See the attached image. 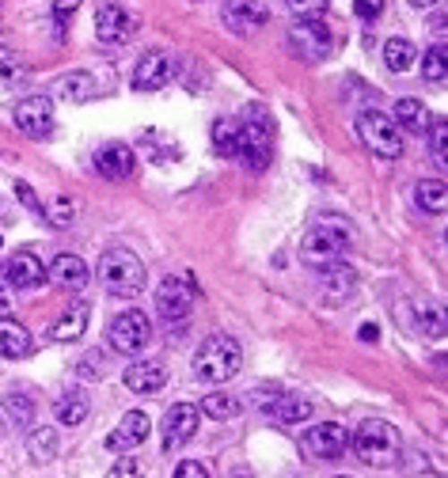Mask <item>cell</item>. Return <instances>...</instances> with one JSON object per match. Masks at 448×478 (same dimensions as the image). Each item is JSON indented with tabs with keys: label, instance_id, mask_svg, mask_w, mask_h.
<instances>
[{
	"label": "cell",
	"instance_id": "2e32d148",
	"mask_svg": "<svg viewBox=\"0 0 448 478\" xmlns=\"http://www.w3.org/2000/svg\"><path fill=\"white\" fill-rule=\"evenodd\" d=\"M95 171L103 175V179H130L134 175V149L122 145V141H110V145H103L99 152H95Z\"/></svg>",
	"mask_w": 448,
	"mask_h": 478
},
{
	"label": "cell",
	"instance_id": "f6af8a7d",
	"mask_svg": "<svg viewBox=\"0 0 448 478\" xmlns=\"http://www.w3.org/2000/svg\"><path fill=\"white\" fill-rule=\"evenodd\" d=\"M358 334H361V342H376V338H380V327H376V323H365Z\"/></svg>",
	"mask_w": 448,
	"mask_h": 478
},
{
	"label": "cell",
	"instance_id": "cb8c5ba5",
	"mask_svg": "<svg viewBox=\"0 0 448 478\" xmlns=\"http://www.w3.org/2000/svg\"><path fill=\"white\" fill-rule=\"evenodd\" d=\"M54 95L65 103H88L95 95V80L88 73H65L54 80Z\"/></svg>",
	"mask_w": 448,
	"mask_h": 478
},
{
	"label": "cell",
	"instance_id": "d590c367",
	"mask_svg": "<svg viewBox=\"0 0 448 478\" xmlns=\"http://www.w3.org/2000/svg\"><path fill=\"white\" fill-rule=\"evenodd\" d=\"M429 152H434V164H437V167L448 164V125H444V122H434V125H429Z\"/></svg>",
	"mask_w": 448,
	"mask_h": 478
},
{
	"label": "cell",
	"instance_id": "7402d4cb",
	"mask_svg": "<svg viewBox=\"0 0 448 478\" xmlns=\"http://www.w3.org/2000/svg\"><path fill=\"white\" fill-rule=\"evenodd\" d=\"M30 349H35V342H30L27 327H20V323H15V319H8V315H0V357L20 361V357L30 354Z\"/></svg>",
	"mask_w": 448,
	"mask_h": 478
},
{
	"label": "cell",
	"instance_id": "4fadbf2b",
	"mask_svg": "<svg viewBox=\"0 0 448 478\" xmlns=\"http://www.w3.org/2000/svg\"><path fill=\"white\" fill-rule=\"evenodd\" d=\"M289 46L304 61H323L334 50V35L327 23H297L289 30Z\"/></svg>",
	"mask_w": 448,
	"mask_h": 478
},
{
	"label": "cell",
	"instance_id": "9a60e30c",
	"mask_svg": "<svg viewBox=\"0 0 448 478\" xmlns=\"http://www.w3.org/2000/svg\"><path fill=\"white\" fill-rule=\"evenodd\" d=\"M266 20H270V8L254 4V0H228V4H224V23H228V30H236V35H254Z\"/></svg>",
	"mask_w": 448,
	"mask_h": 478
},
{
	"label": "cell",
	"instance_id": "83f0119b",
	"mask_svg": "<svg viewBox=\"0 0 448 478\" xmlns=\"http://www.w3.org/2000/svg\"><path fill=\"white\" fill-rule=\"evenodd\" d=\"M414 61H418L414 42H407V38H388V42H383V65H388L392 73H407Z\"/></svg>",
	"mask_w": 448,
	"mask_h": 478
},
{
	"label": "cell",
	"instance_id": "e575fe53",
	"mask_svg": "<svg viewBox=\"0 0 448 478\" xmlns=\"http://www.w3.org/2000/svg\"><path fill=\"white\" fill-rule=\"evenodd\" d=\"M354 269H346L342 262L339 266H327L323 269V285H327V293H334V296H346L349 289H354Z\"/></svg>",
	"mask_w": 448,
	"mask_h": 478
},
{
	"label": "cell",
	"instance_id": "4316f807",
	"mask_svg": "<svg viewBox=\"0 0 448 478\" xmlns=\"http://www.w3.org/2000/svg\"><path fill=\"white\" fill-rule=\"evenodd\" d=\"M239 410H244V403H239L236 395H228V391L205 395L202 406H198V414H205V418H213V422H228V418H236Z\"/></svg>",
	"mask_w": 448,
	"mask_h": 478
},
{
	"label": "cell",
	"instance_id": "52a82bcc",
	"mask_svg": "<svg viewBox=\"0 0 448 478\" xmlns=\"http://www.w3.org/2000/svg\"><path fill=\"white\" fill-rule=\"evenodd\" d=\"M270 118H266V110L263 107H251L244 122H239V152L236 156H244L247 159V167L254 171H263L270 164Z\"/></svg>",
	"mask_w": 448,
	"mask_h": 478
},
{
	"label": "cell",
	"instance_id": "ee69618b",
	"mask_svg": "<svg viewBox=\"0 0 448 478\" xmlns=\"http://www.w3.org/2000/svg\"><path fill=\"white\" fill-rule=\"evenodd\" d=\"M354 12L361 15V20H376V15H380V4H365V0H358Z\"/></svg>",
	"mask_w": 448,
	"mask_h": 478
},
{
	"label": "cell",
	"instance_id": "277c9868",
	"mask_svg": "<svg viewBox=\"0 0 448 478\" xmlns=\"http://www.w3.org/2000/svg\"><path fill=\"white\" fill-rule=\"evenodd\" d=\"M99 281L107 285V293H115V296H137L141 289H145V262L137 259L134 251H125V247H115V251H107L103 259H99Z\"/></svg>",
	"mask_w": 448,
	"mask_h": 478
},
{
	"label": "cell",
	"instance_id": "f546056e",
	"mask_svg": "<svg viewBox=\"0 0 448 478\" xmlns=\"http://www.w3.org/2000/svg\"><path fill=\"white\" fill-rule=\"evenodd\" d=\"M54 414H57V422H61V425H80V422L88 418V398H84V395H76V391L61 395V398H57V406H54Z\"/></svg>",
	"mask_w": 448,
	"mask_h": 478
},
{
	"label": "cell",
	"instance_id": "d4e9b609",
	"mask_svg": "<svg viewBox=\"0 0 448 478\" xmlns=\"http://www.w3.org/2000/svg\"><path fill=\"white\" fill-rule=\"evenodd\" d=\"M414 205H418L422 213H444L448 209V190L441 179H422L418 186H414Z\"/></svg>",
	"mask_w": 448,
	"mask_h": 478
},
{
	"label": "cell",
	"instance_id": "484cf974",
	"mask_svg": "<svg viewBox=\"0 0 448 478\" xmlns=\"http://www.w3.org/2000/svg\"><path fill=\"white\" fill-rule=\"evenodd\" d=\"M270 414H274L281 425H300V422L312 418V403L300 395H278V403L270 406Z\"/></svg>",
	"mask_w": 448,
	"mask_h": 478
},
{
	"label": "cell",
	"instance_id": "4dcf8cb0",
	"mask_svg": "<svg viewBox=\"0 0 448 478\" xmlns=\"http://www.w3.org/2000/svg\"><path fill=\"white\" fill-rule=\"evenodd\" d=\"M213 149H217L220 156H236V152H239V122H236V118L213 122Z\"/></svg>",
	"mask_w": 448,
	"mask_h": 478
},
{
	"label": "cell",
	"instance_id": "3957f363",
	"mask_svg": "<svg viewBox=\"0 0 448 478\" xmlns=\"http://www.w3.org/2000/svg\"><path fill=\"white\" fill-rule=\"evenodd\" d=\"M239 364H244V349L232 334H213V338H205L198 357H194V376L205 380V384H224V380H232L239 372Z\"/></svg>",
	"mask_w": 448,
	"mask_h": 478
},
{
	"label": "cell",
	"instance_id": "8992f818",
	"mask_svg": "<svg viewBox=\"0 0 448 478\" xmlns=\"http://www.w3.org/2000/svg\"><path fill=\"white\" fill-rule=\"evenodd\" d=\"M149 338H152V323H149V315L137 312V308H125L122 315H115L107 323L110 349H118V354H125V357H137L141 349L149 346Z\"/></svg>",
	"mask_w": 448,
	"mask_h": 478
},
{
	"label": "cell",
	"instance_id": "ac0fdd59",
	"mask_svg": "<svg viewBox=\"0 0 448 478\" xmlns=\"http://www.w3.org/2000/svg\"><path fill=\"white\" fill-rule=\"evenodd\" d=\"M152 433V422H149V414H141V410H130L122 418V425L115 429V433L107 437V448L110 452H130V448H137L141 440H145Z\"/></svg>",
	"mask_w": 448,
	"mask_h": 478
},
{
	"label": "cell",
	"instance_id": "603a6c76",
	"mask_svg": "<svg viewBox=\"0 0 448 478\" xmlns=\"http://www.w3.org/2000/svg\"><path fill=\"white\" fill-rule=\"evenodd\" d=\"M84 330H88V308H84V304H73L69 312H61V315L54 319L46 334H50L54 342H76Z\"/></svg>",
	"mask_w": 448,
	"mask_h": 478
},
{
	"label": "cell",
	"instance_id": "ba28073f",
	"mask_svg": "<svg viewBox=\"0 0 448 478\" xmlns=\"http://www.w3.org/2000/svg\"><path fill=\"white\" fill-rule=\"evenodd\" d=\"M137 30V15L125 12L122 4H99L95 8V38L103 46H122L130 42Z\"/></svg>",
	"mask_w": 448,
	"mask_h": 478
},
{
	"label": "cell",
	"instance_id": "7a4b0ae2",
	"mask_svg": "<svg viewBox=\"0 0 448 478\" xmlns=\"http://www.w3.org/2000/svg\"><path fill=\"white\" fill-rule=\"evenodd\" d=\"M346 247H349V228L342 220H319V225H312L300 239V259L312 269H327V266L342 262Z\"/></svg>",
	"mask_w": 448,
	"mask_h": 478
},
{
	"label": "cell",
	"instance_id": "8fae6325",
	"mask_svg": "<svg viewBox=\"0 0 448 478\" xmlns=\"http://www.w3.org/2000/svg\"><path fill=\"white\" fill-rule=\"evenodd\" d=\"M346 448H349V433L339 422H319L304 433V452L315 459H339L346 456Z\"/></svg>",
	"mask_w": 448,
	"mask_h": 478
},
{
	"label": "cell",
	"instance_id": "bcb514c9",
	"mask_svg": "<svg viewBox=\"0 0 448 478\" xmlns=\"http://www.w3.org/2000/svg\"><path fill=\"white\" fill-rule=\"evenodd\" d=\"M12 308V296H8V285H0V312Z\"/></svg>",
	"mask_w": 448,
	"mask_h": 478
},
{
	"label": "cell",
	"instance_id": "5bb4252c",
	"mask_svg": "<svg viewBox=\"0 0 448 478\" xmlns=\"http://www.w3.org/2000/svg\"><path fill=\"white\" fill-rule=\"evenodd\" d=\"M4 285L8 289H20V293H35L46 285V266L39 262V254L20 251L12 254L8 266H4Z\"/></svg>",
	"mask_w": 448,
	"mask_h": 478
},
{
	"label": "cell",
	"instance_id": "9c48e42d",
	"mask_svg": "<svg viewBox=\"0 0 448 478\" xmlns=\"http://www.w3.org/2000/svg\"><path fill=\"white\" fill-rule=\"evenodd\" d=\"M190 304H194V296H190V285L183 277H164L156 285V315L164 323H186Z\"/></svg>",
	"mask_w": 448,
	"mask_h": 478
},
{
	"label": "cell",
	"instance_id": "7c38bea8",
	"mask_svg": "<svg viewBox=\"0 0 448 478\" xmlns=\"http://www.w3.org/2000/svg\"><path fill=\"white\" fill-rule=\"evenodd\" d=\"M198 406L194 403H175L168 406L164 414V425H159V433H164V448L175 452V448H183V444L198 433Z\"/></svg>",
	"mask_w": 448,
	"mask_h": 478
},
{
	"label": "cell",
	"instance_id": "b9f144b4",
	"mask_svg": "<svg viewBox=\"0 0 448 478\" xmlns=\"http://www.w3.org/2000/svg\"><path fill=\"white\" fill-rule=\"evenodd\" d=\"M99 372H103V357L99 354H88L84 361H80V376L84 380H99Z\"/></svg>",
	"mask_w": 448,
	"mask_h": 478
},
{
	"label": "cell",
	"instance_id": "f35d334b",
	"mask_svg": "<svg viewBox=\"0 0 448 478\" xmlns=\"http://www.w3.org/2000/svg\"><path fill=\"white\" fill-rule=\"evenodd\" d=\"M293 12L300 15L304 23H319L327 15V4H300V0H293Z\"/></svg>",
	"mask_w": 448,
	"mask_h": 478
},
{
	"label": "cell",
	"instance_id": "d6986e66",
	"mask_svg": "<svg viewBox=\"0 0 448 478\" xmlns=\"http://www.w3.org/2000/svg\"><path fill=\"white\" fill-rule=\"evenodd\" d=\"M122 384L130 388L134 395H156L159 388L168 384V372H164V364H152V361H134L130 369H125Z\"/></svg>",
	"mask_w": 448,
	"mask_h": 478
},
{
	"label": "cell",
	"instance_id": "d6a6232c",
	"mask_svg": "<svg viewBox=\"0 0 448 478\" xmlns=\"http://www.w3.org/2000/svg\"><path fill=\"white\" fill-rule=\"evenodd\" d=\"M57 456V429H35L30 433V459L35 464H50Z\"/></svg>",
	"mask_w": 448,
	"mask_h": 478
},
{
	"label": "cell",
	"instance_id": "44dd1931",
	"mask_svg": "<svg viewBox=\"0 0 448 478\" xmlns=\"http://www.w3.org/2000/svg\"><path fill=\"white\" fill-rule=\"evenodd\" d=\"M395 125H399V133H429V125H434V115H429V107L426 103H418V99H399L395 103V118H392Z\"/></svg>",
	"mask_w": 448,
	"mask_h": 478
},
{
	"label": "cell",
	"instance_id": "1f68e13d",
	"mask_svg": "<svg viewBox=\"0 0 448 478\" xmlns=\"http://www.w3.org/2000/svg\"><path fill=\"white\" fill-rule=\"evenodd\" d=\"M42 217H46V225H54V228H69L76 220V201L57 194L50 205H42Z\"/></svg>",
	"mask_w": 448,
	"mask_h": 478
},
{
	"label": "cell",
	"instance_id": "e0dca14e",
	"mask_svg": "<svg viewBox=\"0 0 448 478\" xmlns=\"http://www.w3.org/2000/svg\"><path fill=\"white\" fill-rule=\"evenodd\" d=\"M171 76H175V65H171L168 54H145L134 69V88L137 91H159Z\"/></svg>",
	"mask_w": 448,
	"mask_h": 478
},
{
	"label": "cell",
	"instance_id": "5b68a950",
	"mask_svg": "<svg viewBox=\"0 0 448 478\" xmlns=\"http://www.w3.org/2000/svg\"><path fill=\"white\" fill-rule=\"evenodd\" d=\"M358 137L365 141V149L376 152L380 159L403 156V133H399V125L388 115H380V110H365V115H358Z\"/></svg>",
	"mask_w": 448,
	"mask_h": 478
},
{
	"label": "cell",
	"instance_id": "74e56055",
	"mask_svg": "<svg viewBox=\"0 0 448 478\" xmlns=\"http://www.w3.org/2000/svg\"><path fill=\"white\" fill-rule=\"evenodd\" d=\"M107 478H141V464H137V459H130V456H122L118 464L107 471Z\"/></svg>",
	"mask_w": 448,
	"mask_h": 478
},
{
	"label": "cell",
	"instance_id": "6da1fadb",
	"mask_svg": "<svg viewBox=\"0 0 448 478\" xmlns=\"http://www.w3.org/2000/svg\"><path fill=\"white\" fill-rule=\"evenodd\" d=\"M349 448L358 452V459L365 467H380L388 471L399 464V452H403V440H399V429L380 422V418H369L358 425V433H349Z\"/></svg>",
	"mask_w": 448,
	"mask_h": 478
},
{
	"label": "cell",
	"instance_id": "7dc6e473",
	"mask_svg": "<svg viewBox=\"0 0 448 478\" xmlns=\"http://www.w3.org/2000/svg\"><path fill=\"white\" fill-rule=\"evenodd\" d=\"M342 478H349V474H342Z\"/></svg>",
	"mask_w": 448,
	"mask_h": 478
},
{
	"label": "cell",
	"instance_id": "836d02e7",
	"mask_svg": "<svg viewBox=\"0 0 448 478\" xmlns=\"http://www.w3.org/2000/svg\"><path fill=\"white\" fill-rule=\"evenodd\" d=\"M422 73H426L429 84H444V76H448V50H444V42H437L434 50H426Z\"/></svg>",
	"mask_w": 448,
	"mask_h": 478
},
{
	"label": "cell",
	"instance_id": "30bf717a",
	"mask_svg": "<svg viewBox=\"0 0 448 478\" xmlns=\"http://www.w3.org/2000/svg\"><path fill=\"white\" fill-rule=\"evenodd\" d=\"M15 125H20V133L27 137H50L54 133V103L46 99V95H27V99L15 103Z\"/></svg>",
	"mask_w": 448,
	"mask_h": 478
},
{
	"label": "cell",
	"instance_id": "7bdbcfd3",
	"mask_svg": "<svg viewBox=\"0 0 448 478\" xmlns=\"http://www.w3.org/2000/svg\"><path fill=\"white\" fill-rule=\"evenodd\" d=\"M15 194H20V201L27 205L30 213H42V205H39V198H35V190H30L27 183H15Z\"/></svg>",
	"mask_w": 448,
	"mask_h": 478
},
{
	"label": "cell",
	"instance_id": "60d3db41",
	"mask_svg": "<svg viewBox=\"0 0 448 478\" xmlns=\"http://www.w3.org/2000/svg\"><path fill=\"white\" fill-rule=\"evenodd\" d=\"M175 478H210V471H205L198 459H183V464L175 467Z\"/></svg>",
	"mask_w": 448,
	"mask_h": 478
},
{
	"label": "cell",
	"instance_id": "8d00e7d4",
	"mask_svg": "<svg viewBox=\"0 0 448 478\" xmlns=\"http://www.w3.org/2000/svg\"><path fill=\"white\" fill-rule=\"evenodd\" d=\"M23 76V61L15 50H8V46H0V84H15V80Z\"/></svg>",
	"mask_w": 448,
	"mask_h": 478
},
{
	"label": "cell",
	"instance_id": "ffe728a7",
	"mask_svg": "<svg viewBox=\"0 0 448 478\" xmlns=\"http://www.w3.org/2000/svg\"><path fill=\"white\" fill-rule=\"evenodd\" d=\"M46 277H50L54 285H61V289H84L88 285V277H91V269H88V262L84 259H76V254H57L54 259V266L46 269Z\"/></svg>",
	"mask_w": 448,
	"mask_h": 478
},
{
	"label": "cell",
	"instance_id": "f1b7e54d",
	"mask_svg": "<svg viewBox=\"0 0 448 478\" xmlns=\"http://www.w3.org/2000/svg\"><path fill=\"white\" fill-rule=\"evenodd\" d=\"M4 414H8V422H12V425L30 429V425H35V398L15 391V395L4 398Z\"/></svg>",
	"mask_w": 448,
	"mask_h": 478
},
{
	"label": "cell",
	"instance_id": "ab89813d",
	"mask_svg": "<svg viewBox=\"0 0 448 478\" xmlns=\"http://www.w3.org/2000/svg\"><path fill=\"white\" fill-rule=\"evenodd\" d=\"M422 330L429 334V338H441V334H444V319H441V312H422Z\"/></svg>",
	"mask_w": 448,
	"mask_h": 478
}]
</instances>
